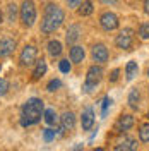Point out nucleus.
<instances>
[{
    "mask_svg": "<svg viewBox=\"0 0 149 151\" xmlns=\"http://www.w3.org/2000/svg\"><path fill=\"white\" fill-rule=\"evenodd\" d=\"M0 70H2V64H0Z\"/></svg>",
    "mask_w": 149,
    "mask_h": 151,
    "instance_id": "nucleus-34",
    "label": "nucleus"
},
{
    "mask_svg": "<svg viewBox=\"0 0 149 151\" xmlns=\"http://www.w3.org/2000/svg\"><path fill=\"white\" fill-rule=\"evenodd\" d=\"M7 19H9V22H14L17 19V5L16 4H9L7 5Z\"/></svg>",
    "mask_w": 149,
    "mask_h": 151,
    "instance_id": "nucleus-23",
    "label": "nucleus"
},
{
    "mask_svg": "<svg viewBox=\"0 0 149 151\" xmlns=\"http://www.w3.org/2000/svg\"><path fill=\"white\" fill-rule=\"evenodd\" d=\"M139 139L142 142H149V124H142L139 127Z\"/></svg>",
    "mask_w": 149,
    "mask_h": 151,
    "instance_id": "nucleus-22",
    "label": "nucleus"
},
{
    "mask_svg": "<svg viewBox=\"0 0 149 151\" xmlns=\"http://www.w3.org/2000/svg\"><path fill=\"white\" fill-rule=\"evenodd\" d=\"M148 119H149V112H148Z\"/></svg>",
    "mask_w": 149,
    "mask_h": 151,
    "instance_id": "nucleus-35",
    "label": "nucleus"
},
{
    "mask_svg": "<svg viewBox=\"0 0 149 151\" xmlns=\"http://www.w3.org/2000/svg\"><path fill=\"white\" fill-rule=\"evenodd\" d=\"M7 91H9V81L4 79V77H0V96H5Z\"/></svg>",
    "mask_w": 149,
    "mask_h": 151,
    "instance_id": "nucleus-28",
    "label": "nucleus"
},
{
    "mask_svg": "<svg viewBox=\"0 0 149 151\" xmlns=\"http://www.w3.org/2000/svg\"><path fill=\"white\" fill-rule=\"evenodd\" d=\"M60 88H62V81H60V79H52V81L47 84V89L50 91V93H53V91L60 89Z\"/></svg>",
    "mask_w": 149,
    "mask_h": 151,
    "instance_id": "nucleus-25",
    "label": "nucleus"
},
{
    "mask_svg": "<svg viewBox=\"0 0 149 151\" xmlns=\"http://www.w3.org/2000/svg\"><path fill=\"white\" fill-rule=\"evenodd\" d=\"M103 79V69L101 65H91L87 69V74H86V81H84L82 91L84 93H91L93 89H96V86L101 83Z\"/></svg>",
    "mask_w": 149,
    "mask_h": 151,
    "instance_id": "nucleus-3",
    "label": "nucleus"
},
{
    "mask_svg": "<svg viewBox=\"0 0 149 151\" xmlns=\"http://www.w3.org/2000/svg\"><path fill=\"white\" fill-rule=\"evenodd\" d=\"M137 72H139V65H137V62H134V60L127 62V65H125V76H127V81H132V79L137 76Z\"/></svg>",
    "mask_w": 149,
    "mask_h": 151,
    "instance_id": "nucleus-19",
    "label": "nucleus"
},
{
    "mask_svg": "<svg viewBox=\"0 0 149 151\" xmlns=\"http://www.w3.org/2000/svg\"><path fill=\"white\" fill-rule=\"evenodd\" d=\"M64 19H65L64 10L57 4H48L45 7V16H43V21H41V33H45V35L55 33L57 29L62 26Z\"/></svg>",
    "mask_w": 149,
    "mask_h": 151,
    "instance_id": "nucleus-2",
    "label": "nucleus"
},
{
    "mask_svg": "<svg viewBox=\"0 0 149 151\" xmlns=\"http://www.w3.org/2000/svg\"><path fill=\"white\" fill-rule=\"evenodd\" d=\"M110 105H112V98H110V96H105V98H103V101H101V113H103V117L106 115L108 108H110Z\"/></svg>",
    "mask_w": 149,
    "mask_h": 151,
    "instance_id": "nucleus-27",
    "label": "nucleus"
},
{
    "mask_svg": "<svg viewBox=\"0 0 149 151\" xmlns=\"http://www.w3.org/2000/svg\"><path fill=\"white\" fill-rule=\"evenodd\" d=\"M115 45L118 48H122V50H130L132 45H134V29L130 28L122 29L117 35V38H115Z\"/></svg>",
    "mask_w": 149,
    "mask_h": 151,
    "instance_id": "nucleus-5",
    "label": "nucleus"
},
{
    "mask_svg": "<svg viewBox=\"0 0 149 151\" xmlns=\"http://www.w3.org/2000/svg\"><path fill=\"white\" fill-rule=\"evenodd\" d=\"M60 125L65 131H72L75 127V115L72 112H64L62 117H60Z\"/></svg>",
    "mask_w": 149,
    "mask_h": 151,
    "instance_id": "nucleus-12",
    "label": "nucleus"
},
{
    "mask_svg": "<svg viewBox=\"0 0 149 151\" xmlns=\"http://www.w3.org/2000/svg\"><path fill=\"white\" fill-rule=\"evenodd\" d=\"M81 125H82V131H89L94 125V110L93 108H86L81 115Z\"/></svg>",
    "mask_w": 149,
    "mask_h": 151,
    "instance_id": "nucleus-10",
    "label": "nucleus"
},
{
    "mask_svg": "<svg viewBox=\"0 0 149 151\" xmlns=\"http://www.w3.org/2000/svg\"><path fill=\"white\" fill-rule=\"evenodd\" d=\"M129 106H130L132 110H139V103H140V93L137 88H134L130 93H129Z\"/></svg>",
    "mask_w": 149,
    "mask_h": 151,
    "instance_id": "nucleus-17",
    "label": "nucleus"
},
{
    "mask_svg": "<svg viewBox=\"0 0 149 151\" xmlns=\"http://www.w3.org/2000/svg\"><path fill=\"white\" fill-rule=\"evenodd\" d=\"M144 12L149 16V0H144Z\"/></svg>",
    "mask_w": 149,
    "mask_h": 151,
    "instance_id": "nucleus-32",
    "label": "nucleus"
},
{
    "mask_svg": "<svg viewBox=\"0 0 149 151\" xmlns=\"http://www.w3.org/2000/svg\"><path fill=\"white\" fill-rule=\"evenodd\" d=\"M70 62H74V64H79V62H82L84 57H86V52H84L82 47H79V45H72L70 47Z\"/></svg>",
    "mask_w": 149,
    "mask_h": 151,
    "instance_id": "nucleus-16",
    "label": "nucleus"
},
{
    "mask_svg": "<svg viewBox=\"0 0 149 151\" xmlns=\"http://www.w3.org/2000/svg\"><path fill=\"white\" fill-rule=\"evenodd\" d=\"M34 64H36V65L33 69V81H38V79H41L43 76L47 74L48 65H47V60H45V58H39Z\"/></svg>",
    "mask_w": 149,
    "mask_h": 151,
    "instance_id": "nucleus-11",
    "label": "nucleus"
},
{
    "mask_svg": "<svg viewBox=\"0 0 149 151\" xmlns=\"http://www.w3.org/2000/svg\"><path fill=\"white\" fill-rule=\"evenodd\" d=\"M57 137V132L55 129H50V127H47V129H43V139L47 142H52L53 139Z\"/></svg>",
    "mask_w": 149,
    "mask_h": 151,
    "instance_id": "nucleus-24",
    "label": "nucleus"
},
{
    "mask_svg": "<svg viewBox=\"0 0 149 151\" xmlns=\"http://www.w3.org/2000/svg\"><path fill=\"white\" fill-rule=\"evenodd\" d=\"M45 112V103L39 98H29L26 103L21 108V125L22 127H29L34 125L41 120Z\"/></svg>",
    "mask_w": 149,
    "mask_h": 151,
    "instance_id": "nucleus-1",
    "label": "nucleus"
},
{
    "mask_svg": "<svg viewBox=\"0 0 149 151\" xmlns=\"http://www.w3.org/2000/svg\"><path fill=\"white\" fill-rule=\"evenodd\" d=\"M91 57H93L94 62H98V64H105V62H108L110 53H108V48L105 47L103 43H96V45L93 47V50H91Z\"/></svg>",
    "mask_w": 149,
    "mask_h": 151,
    "instance_id": "nucleus-8",
    "label": "nucleus"
},
{
    "mask_svg": "<svg viewBox=\"0 0 149 151\" xmlns=\"http://www.w3.org/2000/svg\"><path fill=\"white\" fill-rule=\"evenodd\" d=\"M134 124H135L134 117L129 115V113H125V115H120V119H118V122H117V129H118V131H129V129L134 127Z\"/></svg>",
    "mask_w": 149,
    "mask_h": 151,
    "instance_id": "nucleus-13",
    "label": "nucleus"
},
{
    "mask_svg": "<svg viewBox=\"0 0 149 151\" xmlns=\"http://www.w3.org/2000/svg\"><path fill=\"white\" fill-rule=\"evenodd\" d=\"M43 119H45V122H47L48 125H57V122H58L57 112L53 108H47V110L43 112Z\"/></svg>",
    "mask_w": 149,
    "mask_h": 151,
    "instance_id": "nucleus-21",
    "label": "nucleus"
},
{
    "mask_svg": "<svg viewBox=\"0 0 149 151\" xmlns=\"http://www.w3.org/2000/svg\"><path fill=\"white\" fill-rule=\"evenodd\" d=\"M79 36H81V28H79V26H75V24L69 26V29H67V33H65L67 45H70V47H72L75 41L79 40Z\"/></svg>",
    "mask_w": 149,
    "mask_h": 151,
    "instance_id": "nucleus-14",
    "label": "nucleus"
},
{
    "mask_svg": "<svg viewBox=\"0 0 149 151\" xmlns=\"http://www.w3.org/2000/svg\"><path fill=\"white\" fill-rule=\"evenodd\" d=\"M118 74H120V69H113L112 74H110V83H117L118 81Z\"/></svg>",
    "mask_w": 149,
    "mask_h": 151,
    "instance_id": "nucleus-30",
    "label": "nucleus"
},
{
    "mask_svg": "<svg viewBox=\"0 0 149 151\" xmlns=\"http://www.w3.org/2000/svg\"><path fill=\"white\" fill-rule=\"evenodd\" d=\"M139 36H140V40H149V22L140 24V28H139Z\"/></svg>",
    "mask_w": 149,
    "mask_h": 151,
    "instance_id": "nucleus-26",
    "label": "nucleus"
},
{
    "mask_svg": "<svg viewBox=\"0 0 149 151\" xmlns=\"http://www.w3.org/2000/svg\"><path fill=\"white\" fill-rule=\"evenodd\" d=\"M36 57H38V48L33 47V45H26L22 48L21 55H19V64L22 67H29L36 62Z\"/></svg>",
    "mask_w": 149,
    "mask_h": 151,
    "instance_id": "nucleus-6",
    "label": "nucleus"
},
{
    "mask_svg": "<svg viewBox=\"0 0 149 151\" xmlns=\"http://www.w3.org/2000/svg\"><path fill=\"white\" fill-rule=\"evenodd\" d=\"M0 22H2V10H0Z\"/></svg>",
    "mask_w": 149,
    "mask_h": 151,
    "instance_id": "nucleus-33",
    "label": "nucleus"
},
{
    "mask_svg": "<svg viewBox=\"0 0 149 151\" xmlns=\"http://www.w3.org/2000/svg\"><path fill=\"white\" fill-rule=\"evenodd\" d=\"M93 10H94V7H93V2L91 0H84V2L79 4V16H82V17L91 16Z\"/></svg>",
    "mask_w": 149,
    "mask_h": 151,
    "instance_id": "nucleus-20",
    "label": "nucleus"
},
{
    "mask_svg": "<svg viewBox=\"0 0 149 151\" xmlns=\"http://www.w3.org/2000/svg\"><path fill=\"white\" fill-rule=\"evenodd\" d=\"M137 141L135 139H132V137H125L123 141H120L118 144H115V150L117 151H134L137 150Z\"/></svg>",
    "mask_w": 149,
    "mask_h": 151,
    "instance_id": "nucleus-15",
    "label": "nucleus"
},
{
    "mask_svg": "<svg viewBox=\"0 0 149 151\" xmlns=\"http://www.w3.org/2000/svg\"><path fill=\"white\" fill-rule=\"evenodd\" d=\"M16 50V40L12 38H0V57H7Z\"/></svg>",
    "mask_w": 149,
    "mask_h": 151,
    "instance_id": "nucleus-9",
    "label": "nucleus"
},
{
    "mask_svg": "<svg viewBox=\"0 0 149 151\" xmlns=\"http://www.w3.org/2000/svg\"><path fill=\"white\" fill-rule=\"evenodd\" d=\"M58 67H60V70H62L64 74H67V72H70V69H72V65H70V62H69V60H60V64H58Z\"/></svg>",
    "mask_w": 149,
    "mask_h": 151,
    "instance_id": "nucleus-29",
    "label": "nucleus"
},
{
    "mask_svg": "<svg viewBox=\"0 0 149 151\" xmlns=\"http://www.w3.org/2000/svg\"><path fill=\"white\" fill-rule=\"evenodd\" d=\"M148 76H149V70H148Z\"/></svg>",
    "mask_w": 149,
    "mask_h": 151,
    "instance_id": "nucleus-36",
    "label": "nucleus"
},
{
    "mask_svg": "<svg viewBox=\"0 0 149 151\" xmlns=\"http://www.w3.org/2000/svg\"><path fill=\"white\" fill-rule=\"evenodd\" d=\"M19 17L24 28H31L36 21V5L33 0H24L21 9H19Z\"/></svg>",
    "mask_w": 149,
    "mask_h": 151,
    "instance_id": "nucleus-4",
    "label": "nucleus"
},
{
    "mask_svg": "<svg viewBox=\"0 0 149 151\" xmlns=\"http://www.w3.org/2000/svg\"><path fill=\"white\" fill-rule=\"evenodd\" d=\"M81 2H82V0H67V5H69L70 9H77Z\"/></svg>",
    "mask_w": 149,
    "mask_h": 151,
    "instance_id": "nucleus-31",
    "label": "nucleus"
},
{
    "mask_svg": "<svg viewBox=\"0 0 149 151\" xmlns=\"http://www.w3.org/2000/svg\"><path fill=\"white\" fill-rule=\"evenodd\" d=\"M47 50L52 57H58L62 53V43H60L58 40H50L48 45H47Z\"/></svg>",
    "mask_w": 149,
    "mask_h": 151,
    "instance_id": "nucleus-18",
    "label": "nucleus"
},
{
    "mask_svg": "<svg viewBox=\"0 0 149 151\" xmlns=\"http://www.w3.org/2000/svg\"><path fill=\"white\" fill-rule=\"evenodd\" d=\"M100 24H101V28L105 31H113V29H117L120 26V21H118V16L117 14L105 12V14H101V17H100Z\"/></svg>",
    "mask_w": 149,
    "mask_h": 151,
    "instance_id": "nucleus-7",
    "label": "nucleus"
}]
</instances>
